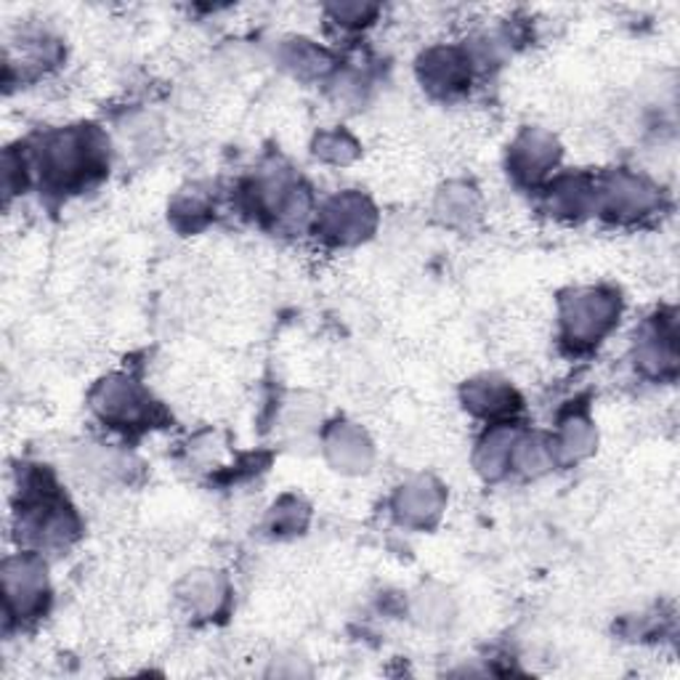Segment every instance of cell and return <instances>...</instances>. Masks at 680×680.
<instances>
[{"label": "cell", "mask_w": 680, "mask_h": 680, "mask_svg": "<svg viewBox=\"0 0 680 680\" xmlns=\"http://www.w3.org/2000/svg\"><path fill=\"white\" fill-rule=\"evenodd\" d=\"M5 596L20 617L38 611L43 596H46V568L33 555H20V559L9 561L5 564Z\"/></svg>", "instance_id": "cell-4"}, {"label": "cell", "mask_w": 680, "mask_h": 680, "mask_svg": "<svg viewBox=\"0 0 680 680\" xmlns=\"http://www.w3.org/2000/svg\"><path fill=\"white\" fill-rule=\"evenodd\" d=\"M513 444H516L513 431L494 429L492 434L484 438V444H481V449H479V457H476L479 471L484 476H492V479L503 473L513 460Z\"/></svg>", "instance_id": "cell-12"}, {"label": "cell", "mask_w": 680, "mask_h": 680, "mask_svg": "<svg viewBox=\"0 0 680 680\" xmlns=\"http://www.w3.org/2000/svg\"><path fill=\"white\" fill-rule=\"evenodd\" d=\"M438 508H442V492H438L436 484L431 481H415L407 490L399 492L397 500V511L401 513V518L412 524H425L436 516Z\"/></svg>", "instance_id": "cell-10"}, {"label": "cell", "mask_w": 680, "mask_h": 680, "mask_svg": "<svg viewBox=\"0 0 680 680\" xmlns=\"http://www.w3.org/2000/svg\"><path fill=\"white\" fill-rule=\"evenodd\" d=\"M444 210H447V219H471L476 213V195L466 187H449L447 195H444Z\"/></svg>", "instance_id": "cell-15"}, {"label": "cell", "mask_w": 680, "mask_h": 680, "mask_svg": "<svg viewBox=\"0 0 680 680\" xmlns=\"http://www.w3.org/2000/svg\"><path fill=\"white\" fill-rule=\"evenodd\" d=\"M466 401L479 415H500L516 407V394L500 380H473L466 391Z\"/></svg>", "instance_id": "cell-11"}, {"label": "cell", "mask_w": 680, "mask_h": 680, "mask_svg": "<svg viewBox=\"0 0 680 680\" xmlns=\"http://www.w3.org/2000/svg\"><path fill=\"white\" fill-rule=\"evenodd\" d=\"M336 16L340 22L345 24H356L362 20H367V14H375V9H370V5H362V3H349V5H336Z\"/></svg>", "instance_id": "cell-17"}, {"label": "cell", "mask_w": 680, "mask_h": 680, "mask_svg": "<svg viewBox=\"0 0 680 680\" xmlns=\"http://www.w3.org/2000/svg\"><path fill=\"white\" fill-rule=\"evenodd\" d=\"M146 405H150V401H146L144 394H141L139 388L126 378L104 380L94 397V407L98 415H102L104 420H113V423H120V425L144 420L146 412H150V407Z\"/></svg>", "instance_id": "cell-5"}, {"label": "cell", "mask_w": 680, "mask_h": 680, "mask_svg": "<svg viewBox=\"0 0 680 680\" xmlns=\"http://www.w3.org/2000/svg\"><path fill=\"white\" fill-rule=\"evenodd\" d=\"M590 444H593L590 423H585V420H572V423L564 429V434H561L559 444H553V447L555 453H561L564 457H579L590 449Z\"/></svg>", "instance_id": "cell-14"}, {"label": "cell", "mask_w": 680, "mask_h": 680, "mask_svg": "<svg viewBox=\"0 0 680 680\" xmlns=\"http://www.w3.org/2000/svg\"><path fill=\"white\" fill-rule=\"evenodd\" d=\"M559 157V146L542 131H529L513 146V168L524 178H540Z\"/></svg>", "instance_id": "cell-8"}, {"label": "cell", "mask_w": 680, "mask_h": 680, "mask_svg": "<svg viewBox=\"0 0 680 680\" xmlns=\"http://www.w3.org/2000/svg\"><path fill=\"white\" fill-rule=\"evenodd\" d=\"M375 224V210L360 195L336 197L321 213V232L336 243H356Z\"/></svg>", "instance_id": "cell-3"}, {"label": "cell", "mask_w": 680, "mask_h": 680, "mask_svg": "<svg viewBox=\"0 0 680 680\" xmlns=\"http://www.w3.org/2000/svg\"><path fill=\"white\" fill-rule=\"evenodd\" d=\"M187 598H189V603L195 606V609L210 611L221 603V598H224V585H221V579L215 577V574L191 577Z\"/></svg>", "instance_id": "cell-13"}, {"label": "cell", "mask_w": 680, "mask_h": 680, "mask_svg": "<svg viewBox=\"0 0 680 680\" xmlns=\"http://www.w3.org/2000/svg\"><path fill=\"white\" fill-rule=\"evenodd\" d=\"M351 150H354V144H351L349 136H343V133L321 136L319 144H317V154H321V157H327V160H332V163H343V160H349Z\"/></svg>", "instance_id": "cell-16"}, {"label": "cell", "mask_w": 680, "mask_h": 680, "mask_svg": "<svg viewBox=\"0 0 680 680\" xmlns=\"http://www.w3.org/2000/svg\"><path fill=\"white\" fill-rule=\"evenodd\" d=\"M327 449H330L332 462L343 471H364L370 462V444L364 434L349 425H340L327 438Z\"/></svg>", "instance_id": "cell-9"}, {"label": "cell", "mask_w": 680, "mask_h": 680, "mask_svg": "<svg viewBox=\"0 0 680 680\" xmlns=\"http://www.w3.org/2000/svg\"><path fill=\"white\" fill-rule=\"evenodd\" d=\"M471 61L468 57H462L460 51L455 48H434L423 57V65H420V75H423L425 85L434 91H455L466 83L468 75H471Z\"/></svg>", "instance_id": "cell-7"}, {"label": "cell", "mask_w": 680, "mask_h": 680, "mask_svg": "<svg viewBox=\"0 0 680 680\" xmlns=\"http://www.w3.org/2000/svg\"><path fill=\"white\" fill-rule=\"evenodd\" d=\"M96 150H91L89 136L80 131H67L54 136L46 144V154H43V168L57 184H72L83 178V171L94 160Z\"/></svg>", "instance_id": "cell-2"}, {"label": "cell", "mask_w": 680, "mask_h": 680, "mask_svg": "<svg viewBox=\"0 0 680 680\" xmlns=\"http://www.w3.org/2000/svg\"><path fill=\"white\" fill-rule=\"evenodd\" d=\"M620 314V301L603 290H585L564 301L566 336L577 343H590L601 338Z\"/></svg>", "instance_id": "cell-1"}, {"label": "cell", "mask_w": 680, "mask_h": 680, "mask_svg": "<svg viewBox=\"0 0 680 680\" xmlns=\"http://www.w3.org/2000/svg\"><path fill=\"white\" fill-rule=\"evenodd\" d=\"M601 200L609 213L620 215V219H635V215L648 213L654 208V189L630 173H614L603 184Z\"/></svg>", "instance_id": "cell-6"}]
</instances>
